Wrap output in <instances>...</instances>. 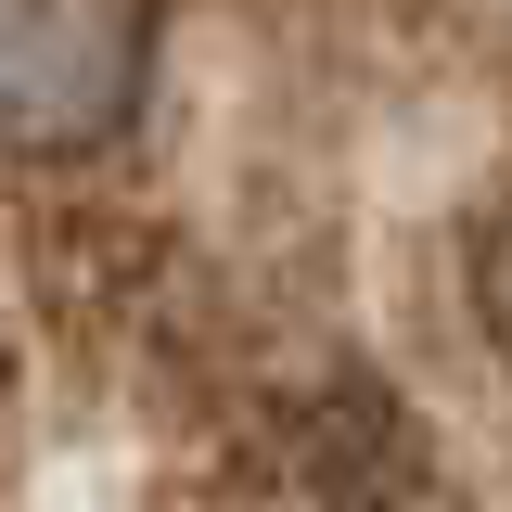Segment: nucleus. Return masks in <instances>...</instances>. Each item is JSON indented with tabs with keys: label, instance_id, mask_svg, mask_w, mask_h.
<instances>
[{
	"label": "nucleus",
	"instance_id": "nucleus-1",
	"mask_svg": "<svg viewBox=\"0 0 512 512\" xmlns=\"http://www.w3.org/2000/svg\"><path fill=\"white\" fill-rule=\"evenodd\" d=\"M231 512H423V436L384 384H282L218 436Z\"/></svg>",
	"mask_w": 512,
	"mask_h": 512
},
{
	"label": "nucleus",
	"instance_id": "nucleus-2",
	"mask_svg": "<svg viewBox=\"0 0 512 512\" xmlns=\"http://www.w3.org/2000/svg\"><path fill=\"white\" fill-rule=\"evenodd\" d=\"M141 64H154L141 0H0V154L13 167L103 154L141 103Z\"/></svg>",
	"mask_w": 512,
	"mask_h": 512
},
{
	"label": "nucleus",
	"instance_id": "nucleus-3",
	"mask_svg": "<svg viewBox=\"0 0 512 512\" xmlns=\"http://www.w3.org/2000/svg\"><path fill=\"white\" fill-rule=\"evenodd\" d=\"M461 295H474V333L500 346V372H512V192L474 218V244H461Z\"/></svg>",
	"mask_w": 512,
	"mask_h": 512
}]
</instances>
